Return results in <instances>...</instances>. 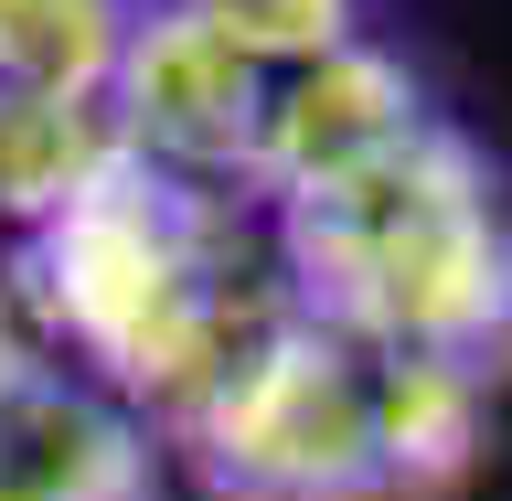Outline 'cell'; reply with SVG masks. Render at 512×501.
I'll return each instance as SVG.
<instances>
[{
  "label": "cell",
  "instance_id": "1",
  "mask_svg": "<svg viewBox=\"0 0 512 501\" xmlns=\"http://www.w3.org/2000/svg\"><path fill=\"white\" fill-rule=\"evenodd\" d=\"M0 267L22 288L32 331L75 374L128 395L160 438L278 320H299L288 256H278V214L235 182H192V171L139 160V150L96 192H75L43 235L0 246Z\"/></svg>",
  "mask_w": 512,
  "mask_h": 501
},
{
  "label": "cell",
  "instance_id": "2",
  "mask_svg": "<svg viewBox=\"0 0 512 501\" xmlns=\"http://www.w3.org/2000/svg\"><path fill=\"white\" fill-rule=\"evenodd\" d=\"M288 299L363 352H448L480 384L512 374V203L459 128H416L384 160L267 203Z\"/></svg>",
  "mask_w": 512,
  "mask_h": 501
},
{
  "label": "cell",
  "instance_id": "3",
  "mask_svg": "<svg viewBox=\"0 0 512 501\" xmlns=\"http://www.w3.org/2000/svg\"><path fill=\"white\" fill-rule=\"evenodd\" d=\"M214 501H395L384 480V352L278 320L203 406L171 427Z\"/></svg>",
  "mask_w": 512,
  "mask_h": 501
},
{
  "label": "cell",
  "instance_id": "4",
  "mask_svg": "<svg viewBox=\"0 0 512 501\" xmlns=\"http://www.w3.org/2000/svg\"><path fill=\"white\" fill-rule=\"evenodd\" d=\"M107 107H118V128H128V150H139V160H171V171H192V182L256 192L267 54H246V43L182 22V11H139Z\"/></svg>",
  "mask_w": 512,
  "mask_h": 501
},
{
  "label": "cell",
  "instance_id": "5",
  "mask_svg": "<svg viewBox=\"0 0 512 501\" xmlns=\"http://www.w3.org/2000/svg\"><path fill=\"white\" fill-rule=\"evenodd\" d=\"M427 128V96L395 54H374L363 32L320 43V54L267 64V118H256V203H288V192H320L384 160L395 139Z\"/></svg>",
  "mask_w": 512,
  "mask_h": 501
},
{
  "label": "cell",
  "instance_id": "6",
  "mask_svg": "<svg viewBox=\"0 0 512 501\" xmlns=\"http://www.w3.org/2000/svg\"><path fill=\"white\" fill-rule=\"evenodd\" d=\"M150 470V416L64 352L0 384V501H150Z\"/></svg>",
  "mask_w": 512,
  "mask_h": 501
},
{
  "label": "cell",
  "instance_id": "7",
  "mask_svg": "<svg viewBox=\"0 0 512 501\" xmlns=\"http://www.w3.org/2000/svg\"><path fill=\"white\" fill-rule=\"evenodd\" d=\"M118 160H128V128L107 96H0V246L43 235Z\"/></svg>",
  "mask_w": 512,
  "mask_h": 501
},
{
  "label": "cell",
  "instance_id": "8",
  "mask_svg": "<svg viewBox=\"0 0 512 501\" xmlns=\"http://www.w3.org/2000/svg\"><path fill=\"white\" fill-rule=\"evenodd\" d=\"M139 0H0V96H107Z\"/></svg>",
  "mask_w": 512,
  "mask_h": 501
},
{
  "label": "cell",
  "instance_id": "9",
  "mask_svg": "<svg viewBox=\"0 0 512 501\" xmlns=\"http://www.w3.org/2000/svg\"><path fill=\"white\" fill-rule=\"evenodd\" d=\"M139 11H182V22L224 32V43H246V54H267V64L320 54V43L352 32V0H139Z\"/></svg>",
  "mask_w": 512,
  "mask_h": 501
},
{
  "label": "cell",
  "instance_id": "10",
  "mask_svg": "<svg viewBox=\"0 0 512 501\" xmlns=\"http://www.w3.org/2000/svg\"><path fill=\"white\" fill-rule=\"evenodd\" d=\"M32 352H54V342H43V331H32V310H22V288H11V267H0V384L22 374Z\"/></svg>",
  "mask_w": 512,
  "mask_h": 501
}]
</instances>
